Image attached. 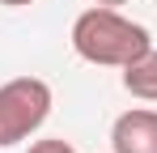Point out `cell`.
<instances>
[{"label": "cell", "mask_w": 157, "mask_h": 153, "mask_svg": "<svg viewBox=\"0 0 157 153\" xmlns=\"http://www.w3.org/2000/svg\"><path fill=\"white\" fill-rule=\"evenodd\" d=\"M72 47H77L81 60L89 64H106V68H123L136 55L153 47L149 43V30L140 22H128L119 9H85L77 22H72Z\"/></svg>", "instance_id": "cell-1"}, {"label": "cell", "mask_w": 157, "mask_h": 153, "mask_svg": "<svg viewBox=\"0 0 157 153\" xmlns=\"http://www.w3.org/2000/svg\"><path fill=\"white\" fill-rule=\"evenodd\" d=\"M51 115V85L38 76H17L0 85V149L26 140Z\"/></svg>", "instance_id": "cell-2"}, {"label": "cell", "mask_w": 157, "mask_h": 153, "mask_svg": "<svg viewBox=\"0 0 157 153\" xmlns=\"http://www.w3.org/2000/svg\"><path fill=\"white\" fill-rule=\"evenodd\" d=\"M115 153H157V111H123L110 128Z\"/></svg>", "instance_id": "cell-3"}, {"label": "cell", "mask_w": 157, "mask_h": 153, "mask_svg": "<svg viewBox=\"0 0 157 153\" xmlns=\"http://www.w3.org/2000/svg\"><path fill=\"white\" fill-rule=\"evenodd\" d=\"M123 89L144 102H157V51L153 47L144 55H136L132 64H123Z\"/></svg>", "instance_id": "cell-4"}, {"label": "cell", "mask_w": 157, "mask_h": 153, "mask_svg": "<svg viewBox=\"0 0 157 153\" xmlns=\"http://www.w3.org/2000/svg\"><path fill=\"white\" fill-rule=\"evenodd\" d=\"M30 153H77L68 140H59V136H51V140H34L30 145Z\"/></svg>", "instance_id": "cell-5"}, {"label": "cell", "mask_w": 157, "mask_h": 153, "mask_svg": "<svg viewBox=\"0 0 157 153\" xmlns=\"http://www.w3.org/2000/svg\"><path fill=\"white\" fill-rule=\"evenodd\" d=\"M98 4H106V9H115V4H128V0H98Z\"/></svg>", "instance_id": "cell-6"}, {"label": "cell", "mask_w": 157, "mask_h": 153, "mask_svg": "<svg viewBox=\"0 0 157 153\" xmlns=\"http://www.w3.org/2000/svg\"><path fill=\"white\" fill-rule=\"evenodd\" d=\"M0 4H30V0H0Z\"/></svg>", "instance_id": "cell-7"}]
</instances>
